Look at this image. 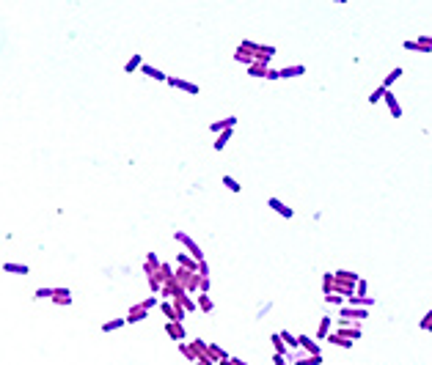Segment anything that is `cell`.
I'll return each instance as SVG.
<instances>
[{
	"mask_svg": "<svg viewBox=\"0 0 432 365\" xmlns=\"http://www.w3.org/2000/svg\"><path fill=\"white\" fill-rule=\"evenodd\" d=\"M239 47L242 50H248V53H254L256 55V61H264V63H270L273 58H275V47H270V44H259V41H251V38H242L239 41Z\"/></svg>",
	"mask_w": 432,
	"mask_h": 365,
	"instance_id": "6da1fadb",
	"label": "cell"
},
{
	"mask_svg": "<svg viewBox=\"0 0 432 365\" xmlns=\"http://www.w3.org/2000/svg\"><path fill=\"white\" fill-rule=\"evenodd\" d=\"M187 291H198V283H201V272L196 269H187V266H177V274H174Z\"/></svg>",
	"mask_w": 432,
	"mask_h": 365,
	"instance_id": "7a4b0ae2",
	"label": "cell"
},
{
	"mask_svg": "<svg viewBox=\"0 0 432 365\" xmlns=\"http://www.w3.org/2000/svg\"><path fill=\"white\" fill-rule=\"evenodd\" d=\"M160 310H162V316L165 319H171V321H185V308L177 302V299H162L160 302Z\"/></svg>",
	"mask_w": 432,
	"mask_h": 365,
	"instance_id": "3957f363",
	"label": "cell"
},
{
	"mask_svg": "<svg viewBox=\"0 0 432 365\" xmlns=\"http://www.w3.org/2000/svg\"><path fill=\"white\" fill-rule=\"evenodd\" d=\"M339 316H341V319H347V321H363V319H369V310H363L361 305L344 302L339 308Z\"/></svg>",
	"mask_w": 432,
	"mask_h": 365,
	"instance_id": "277c9868",
	"label": "cell"
},
{
	"mask_svg": "<svg viewBox=\"0 0 432 365\" xmlns=\"http://www.w3.org/2000/svg\"><path fill=\"white\" fill-rule=\"evenodd\" d=\"M174 239H177L179 244H185V247H187V253H190L193 258L204 261V250H201L198 244H196V239H193V236H187L185 231H177V234H174Z\"/></svg>",
	"mask_w": 432,
	"mask_h": 365,
	"instance_id": "5b68a950",
	"label": "cell"
},
{
	"mask_svg": "<svg viewBox=\"0 0 432 365\" xmlns=\"http://www.w3.org/2000/svg\"><path fill=\"white\" fill-rule=\"evenodd\" d=\"M165 332H168V338L171 341H177V343H182V341H187V335H185V321H165Z\"/></svg>",
	"mask_w": 432,
	"mask_h": 365,
	"instance_id": "8992f818",
	"label": "cell"
},
{
	"mask_svg": "<svg viewBox=\"0 0 432 365\" xmlns=\"http://www.w3.org/2000/svg\"><path fill=\"white\" fill-rule=\"evenodd\" d=\"M165 83L171 85V88H177V91H185L190 93V96H196V93H201V88L196 83H187V80H182V77H168Z\"/></svg>",
	"mask_w": 432,
	"mask_h": 365,
	"instance_id": "52a82bcc",
	"label": "cell"
},
{
	"mask_svg": "<svg viewBox=\"0 0 432 365\" xmlns=\"http://www.w3.org/2000/svg\"><path fill=\"white\" fill-rule=\"evenodd\" d=\"M267 206H270L278 217H284V220H292V217H295V209H292V206H286L281 198H267Z\"/></svg>",
	"mask_w": 432,
	"mask_h": 365,
	"instance_id": "ba28073f",
	"label": "cell"
},
{
	"mask_svg": "<svg viewBox=\"0 0 432 365\" xmlns=\"http://www.w3.org/2000/svg\"><path fill=\"white\" fill-rule=\"evenodd\" d=\"M383 102H386V107H388V113H391V118H402V105H399V99H396V93H393L391 88L386 91Z\"/></svg>",
	"mask_w": 432,
	"mask_h": 365,
	"instance_id": "9c48e42d",
	"label": "cell"
},
{
	"mask_svg": "<svg viewBox=\"0 0 432 365\" xmlns=\"http://www.w3.org/2000/svg\"><path fill=\"white\" fill-rule=\"evenodd\" d=\"M234 127H237V115H226V118H217V121L209 124V132H212V135H217V132L234 129Z\"/></svg>",
	"mask_w": 432,
	"mask_h": 365,
	"instance_id": "30bf717a",
	"label": "cell"
},
{
	"mask_svg": "<svg viewBox=\"0 0 432 365\" xmlns=\"http://www.w3.org/2000/svg\"><path fill=\"white\" fill-rule=\"evenodd\" d=\"M149 316V308L143 302L140 305H132L130 308V313H127V324H138V321H143Z\"/></svg>",
	"mask_w": 432,
	"mask_h": 365,
	"instance_id": "8fae6325",
	"label": "cell"
},
{
	"mask_svg": "<svg viewBox=\"0 0 432 365\" xmlns=\"http://www.w3.org/2000/svg\"><path fill=\"white\" fill-rule=\"evenodd\" d=\"M325 341H328V343H333V346H339V349H353V346H355V341H353V338H347V335H341L339 329H336V332H331L328 338H325Z\"/></svg>",
	"mask_w": 432,
	"mask_h": 365,
	"instance_id": "7c38bea8",
	"label": "cell"
},
{
	"mask_svg": "<svg viewBox=\"0 0 432 365\" xmlns=\"http://www.w3.org/2000/svg\"><path fill=\"white\" fill-rule=\"evenodd\" d=\"M53 302L61 305V308H69V305L75 302V297H72V289H63V286H61V289H55V291H53Z\"/></svg>",
	"mask_w": 432,
	"mask_h": 365,
	"instance_id": "4fadbf2b",
	"label": "cell"
},
{
	"mask_svg": "<svg viewBox=\"0 0 432 365\" xmlns=\"http://www.w3.org/2000/svg\"><path fill=\"white\" fill-rule=\"evenodd\" d=\"M297 338H300V349L306 351V354H322V349H319V343H316L314 338H311V335L300 332Z\"/></svg>",
	"mask_w": 432,
	"mask_h": 365,
	"instance_id": "5bb4252c",
	"label": "cell"
},
{
	"mask_svg": "<svg viewBox=\"0 0 432 365\" xmlns=\"http://www.w3.org/2000/svg\"><path fill=\"white\" fill-rule=\"evenodd\" d=\"M248 74L251 77H264V80H267V72H270V63H264V61H254L251 63V66L245 69Z\"/></svg>",
	"mask_w": 432,
	"mask_h": 365,
	"instance_id": "9a60e30c",
	"label": "cell"
},
{
	"mask_svg": "<svg viewBox=\"0 0 432 365\" xmlns=\"http://www.w3.org/2000/svg\"><path fill=\"white\" fill-rule=\"evenodd\" d=\"M3 272L6 274H31V266L17 264V261H3Z\"/></svg>",
	"mask_w": 432,
	"mask_h": 365,
	"instance_id": "2e32d148",
	"label": "cell"
},
{
	"mask_svg": "<svg viewBox=\"0 0 432 365\" xmlns=\"http://www.w3.org/2000/svg\"><path fill=\"white\" fill-rule=\"evenodd\" d=\"M140 74L152 77V80H157V83H165V80H168V74H165L162 69H155V66H149V63H143V66H140Z\"/></svg>",
	"mask_w": 432,
	"mask_h": 365,
	"instance_id": "e0dca14e",
	"label": "cell"
},
{
	"mask_svg": "<svg viewBox=\"0 0 432 365\" xmlns=\"http://www.w3.org/2000/svg\"><path fill=\"white\" fill-rule=\"evenodd\" d=\"M303 74H306V66H303V63H295V66L281 69V80H292V77H303Z\"/></svg>",
	"mask_w": 432,
	"mask_h": 365,
	"instance_id": "ac0fdd59",
	"label": "cell"
},
{
	"mask_svg": "<svg viewBox=\"0 0 432 365\" xmlns=\"http://www.w3.org/2000/svg\"><path fill=\"white\" fill-rule=\"evenodd\" d=\"M331 332H333V316H322V319H319V327H316V338L322 341V338H328Z\"/></svg>",
	"mask_w": 432,
	"mask_h": 365,
	"instance_id": "d6986e66",
	"label": "cell"
},
{
	"mask_svg": "<svg viewBox=\"0 0 432 365\" xmlns=\"http://www.w3.org/2000/svg\"><path fill=\"white\" fill-rule=\"evenodd\" d=\"M232 135H234V129L217 132V137H215V143H212V148H215V151H223L226 146H229V140H232Z\"/></svg>",
	"mask_w": 432,
	"mask_h": 365,
	"instance_id": "ffe728a7",
	"label": "cell"
},
{
	"mask_svg": "<svg viewBox=\"0 0 432 365\" xmlns=\"http://www.w3.org/2000/svg\"><path fill=\"white\" fill-rule=\"evenodd\" d=\"M179 351L185 354V360H187V363H198V351H196V346H193V343L182 341V343H179Z\"/></svg>",
	"mask_w": 432,
	"mask_h": 365,
	"instance_id": "44dd1931",
	"label": "cell"
},
{
	"mask_svg": "<svg viewBox=\"0 0 432 365\" xmlns=\"http://www.w3.org/2000/svg\"><path fill=\"white\" fill-rule=\"evenodd\" d=\"M234 61L242 63V66H251V63L256 61V55L248 53V50H242V47H237V50H234Z\"/></svg>",
	"mask_w": 432,
	"mask_h": 365,
	"instance_id": "7402d4cb",
	"label": "cell"
},
{
	"mask_svg": "<svg viewBox=\"0 0 432 365\" xmlns=\"http://www.w3.org/2000/svg\"><path fill=\"white\" fill-rule=\"evenodd\" d=\"M160 256H157V253H146V264H143V272L146 274H152V272H157V269H160Z\"/></svg>",
	"mask_w": 432,
	"mask_h": 365,
	"instance_id": "603a6c76",
	"label": "cell"
},
{
	"mask_svg": "<svg viewBox=\"0 0 432 365\" xmlns=\"http://www.w3.org/2000/svg\"><path fill=\"white\" fill-rule=\"evenodd\" d=\"M196 302H198V310L201 313H212V310H215V305H212V299L207 297V291H198V299H196Z\"/></svg>",
	"mask_w": 432,
	"mask_h": 365,
	"instance_id": "cb8c5ba5",
	"label": "cell"
},
{
	"mask_svg": "<svg viewBox=\"0 0 432 365\" xmlns=\"http://www.w3.org/2000/svg\"><path fill=\"white\" fill-rule=\"evenodd\" d=\"M402 74H405V69H402V66L391 69V72L386 74V80H383V85H386V88H391L393 83H399V80H402Z\"/></svg>",
	"mask_w": 432,
	"mask_h": 365,
	"instance_id": "d4e9b609",
	"label": "cell"
},
{
	"mask_svg": "<svg viewBox=\"0 0 432 365\" xmlns=\"http://www.w3.org/2000/svg\"><path fill=\"white\" fill-rule=\"evenodd\" d=\"M209 351H212V357L217 360V363H232V357H229V351L220 349L217 343H209Z\"/></svg>",
	"mask_w": 432,
	"mask_h": 365,
	"instance_id": "484cf974",
	"label": "cell"
},
{
	"mask_svg": "<svg viewBox=\"0 0 432 365\" xmlns=\"http://www.w3.org/2000/svg\"><path fill=\"white\" fill-rule=\"evenodd\" d=\"M124 324H127V316H118V319H110V321H105V324H102V332H116V329H121Z\"/></svg>",
	"mask_w": 432,
	"mask_h": 365,
	"instance_id": "4316f807",
	"label": "cell"
},
{
	"mask_svg": "<svg viewBox=\"0 0 432 365\" xmlns=\"http://www.w3.org/2000/svg\"><path fill=\"white\" fill-rule=\"evenodd\" d=\"M140 66H143V58H140V53H135L130 61L124 63V72H127V74H132V72H138Z\"/></svg>",
	"mask_w": 432,
	"mask_h": 365,
	"instance_id": "83f0119b",
	"label": "cell"
},
{
	"mask_svg": "<svg viewBox=\"0 0 432 365\" xmlns=\"http://www.w3.org/2000/svg\"><path fill=\"white\" fill-rule=\"evenodd\" d=\"M325 302L333 305V308H341V305L347 302V297H344V294H339V291H331V294H325Z\"/></svg>",
	"mask_w": 432,
	"mask_h": 365,
	"instance_id": "f1b7e54d",
	"label": "cell"
},
{
	"mask_svg": "<svg viewBox=\"0 0 432 365\" xmlns=\"http://www.w3.org/2000/svg\"><path fill=\"white\" fill-rule=\"evenodd\" d=\"M281 338L286 341V346H289L292 351H297V349H300V338H295V335L289 332V329H281Z\"/></svg>",
	"mask_w": 432,
	"mask_h": 365,
	"instance_id": "f546056e",
	"label": "cell"
},
{
	"mask_svg": "<svg viewBox=\"0 0 432 365\" xmlns=\"http://www.w3.org/2000/svg\"><path fill=\"white\" fill-rule=\"evenodd\" d=\"M220 182H223V187H226L229 192H242V184H239L237 179H234V176H223Z\"/></svg>",
	"mask_w": 432,
	"mask_h": 365,
	"instance_id": "4dcf8cb0",
	"label": "cell"
},
{
	"mask_svg": "<svg viewBox=\"0 0 432 365\" xmlns=\"http://www.w3.org/2000/svg\"><path fill=\"white\" fill-rule=\"evenodd\" d=\"M177 302H179V305H182V308H185V310H187V313H193V310H198V302H196V299H190V297H187V294H182V297H179V299H177Z\"/></svg>",
	"mask_w": 432,
	"mask_h": 365,
	"instance_id": "1f68e13d",
	"label": "cell"
},
{
	"mask_svg": "<svg viewBox=\"0 0 432 365\" xmlns=\"http://www.w3.org/2000/svg\"><path fill=\"white\" fill-rule=\"evenodd\" d=\"M333 286H336V274H333V272L322 274V294H331Z\"/></svg>",
	"mask_w": 432,
	"mask_h": 365,
	"instance_id": "d6a6232c",
	"label": "cell"
},
{
	"mask_svg": "<svg viewBox=\"0 0 432 365\" xmlns=\"http://www.w3.org/2000/svg\"><path fill=\"white\" fill-rule=\"evenodd\" d=\"M386 91H388L386 85H377V88H374V91L369 93V105H377V102L383 99V96H386Z\"/></svg>",
	"mask_w": 432,
	"mask_h": 365,
	"instance_id": "836d02e7",
	"label": "cell"
},
{
	"mask_svg": "<svg viewBox=\"0 0 432 365\" xmlns=\"http://www.w3.org/2000/svg\"><path fill=\"white\" fill-rule=\"evenodd\" d=\"M418 53H432V36H418Z\"/></svg>",
	"mask_w": 432,
	"mask_h": 365,
	"instance_id": "e575fe53",
	"label": "cell"
},
{
	"mask_svg": "<svg viewBox=\"0 0 432 365\" xmlns=\"http://www.w3.org/2000/svg\"><path fill=\"white\" fill-rule=\"evenodd\" d=\"M418 329L421 332H432V310H427V316L418 321Z\"/></svg>",
	"mask_w": 432,
	"mask_h": 365,
	"instance_id": "d590c367",
	"label": "cell"
},
{
	"mask_svg": "<svg viewBox=\"0 0 432 365\" xmlns=\"http://www.w3.org/2000/svg\"><path fill=\"white\" fill-rule=\"evenodd\" d=\"M143 305H146L149 310H155V308H160V299H157V294H152V297L143 299Z\"/></svg>",
	"mask_w": 432,
	"mask_h": 365,
	"instance_id": "8d00e7d4",
	"label": "cell"
},
{
	"mask_svg": "<svg viewBox=\"0 0 432 365\" xmlns=\"http://www.w3.org/2000/svg\"><path fill=\"white\" fill-rule=\"evenodd\" d=\"M355 294H369V283L363 280V277H358V286H355Z\"/></svg>",
	"mask_w": 432,
	"mask_h": 365,
	"instance_id": "74e56055",
	"label": "cell"
},
{
	"mask_svg": "<svg viewBox=\"0 0 432 365\" xmlns=\"http://www.w3.org/2000/svg\"><path fill=\"white\" fill-rule=\"evenodd\" d=\"M55 289H36V299H53Z\"/></svg>",
	"mask_w": 432,
	"mask_h": 365,
	"instance_id": "f35d334b",
	"label": "cell"
},
{
	"mask_svg": "<svg viewBox=\"0 0 432 365\" xmlns=\"http://www.w3.org/2000/svg\"><path fill=\"white\" fill-rule=\"evenodd\" d=\"M212 283H209V274H201V283H198V291H209Z\"/></svg>",
	"mask_w": 432,
	"mask_h": 365,
	"instance_id": "ab89813d",
	"label": "cell"
},
{
	"mask_svg": "<svg viewBox=\"0 0 432 365\" xmlns=\"http://www.w3.org/2000/svg\"><path fill=\"white\" fill-rule=\"evenodd\" d=\"M405 50H408V53H418V41H410V38H405Z\"/></svg>",
	"mask_w": 432,
	"mask_h": 365,
	"instance_id": "60d3db41",
	"label": "cell"
},
{
	"mask_svg": "<svg viewBox=\"0 0 432 365\" xmlns=\"http://www.w3.org/2000/svg\"><path fill=\"white\" fill-rule=\"evenodd\" d=\"M270 310H273V302H264V305H262V310L256 313V319H264V316H267Z\"/></svg>",
	"mask_w": 432,
	"mask_h": 365,
	"instance_id": "b9f144b4",
	"label": "cell"
},
{
	"mask_svg": "<svg viewBox=\"0 0 432 365\" xmlns=\"http://www.w3.org/2000/svg\"><path fill=\"white\" fill-rule=\"evenodd\" d=\"M273 363H275V365H284V363H289V360H286V354H278V351H275V354H273Z\"/></svg>",
	"mask_w": 432,
	"mask_h": 365,
	"instance_id": "7bdbcfd3",
	"label": "cell"
},
{
	"mask_svg": "<svg viewBox=\"0 0 432 365\" xmlns=\"http://www.w3.org/2000/svg\"><path fill=\"white\" fill-rule=\"evenodd\" d=\"M267 80H281V69H270V72H267Z\"/></svg>",
	"mask_w": 432,
	"mask_h": 365,
	"instance_id": "ee69618b",
	"label": "cell"
},
{
	"mask_svg": "<svg viewBox=\"0 0 432 365\" xmlns=\"http://www.w3.org/2000/svg\"><path fill=\"white\" fill-rule=\"evenodd\" d=\"M198 272H201V274H209V266H207V258H204V261H198Z\"/></svg>",
	"mask_w": 432,
	"mask_h": 365,
	"instance_id": "f6af8a7d",
	"label": "cell"
},
{
	"mask_svg": "<svg viewBox=\"0 0 432 365\" xmlns=\"http://www.w3.org/2000/svg\"><path fill=\"white\" fill-rule=\"evenodd\" d=\"M333 3H339V6H344V3H350V0H333Z\"/></svg>",
	"mask_w": 432,
	"mask_h": 365,
	"instance_id": "bcb514c9",
	"label": "cell"
}]
</instances>
